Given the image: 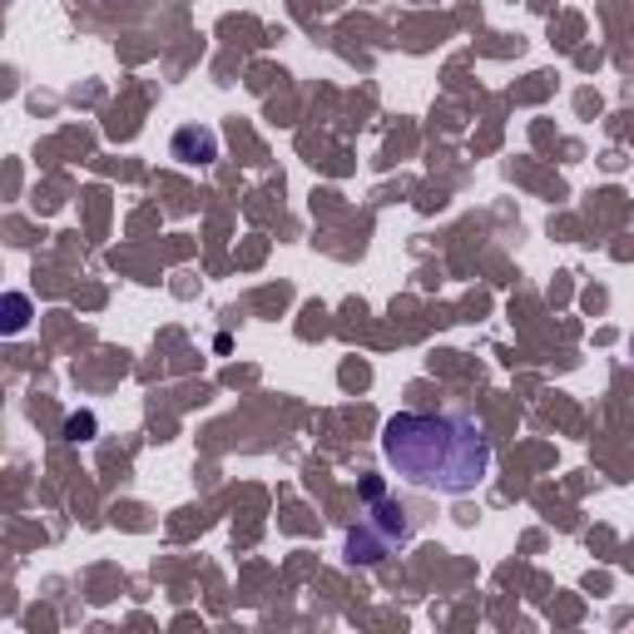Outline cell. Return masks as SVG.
<instances>
[{"instance_id":"obj_2","label":"cell","mask_w":634,"mask_h":634,"mask_svg":"<svg viewBox=\"0 0 634 634\" xmlns=\"http://www.w3.org/2000/svg\"><path fill=\"white\" fill-rule=\"evenodd\" d=\"M214 154H218L214 129H179L174 135V158H183V164H208Z\"/></svg>"},{"instance_id":"obj_5","label":"cell","mask_w":634,"mask_h":634,"mask_svg":"<svg viewBox=\"0 0 634 634\" xmlns=\"http://www.w3.org/2000/svg\"><path fill=\"white\" fill-rule=\"evenodd\" d=\"M630 347H634V342H630Z\"/></svg>"},{"instance_id":"obj_1","label":"cell","mask_w":634,"mask_h":634,"mask_svg":"<svg viewBox=\"0 0 634 634\" xmlns=\"http://www.w3.org/2000/svg\"><path fill=\"white\" fill-rule=\"evenodd\" d=\"M382 456L407 486L436 496H466L491 476V436L466 411H396Z\"/></svg>"},{"instance_id":"obj_4","label":"cell","mask_w":634,"mask_h":634,"mask_svg":"<svg viewBox=\"0 0 634 634\" xmlns=\"http://www.w3.org/2000/svg\"><path fill=\"white\" fill-rule=\"evenodd\" d=\"M25 328V297H11V332Z\"/></svg>"},{"instance_id":"obj_3","label":"cell","mask_w":634,"mask_h":634,"mask_svg":"<svg viewBox=\"0 0 634 634\" xmlns=\"http://www.w3.org/2000/svg\"><path fill=\"white\" fill-rule=\"evenodd\" d=\"M69 436H75V442H85V436H90V431H94V417H69Z\"/></svg>"}]
</instances>
